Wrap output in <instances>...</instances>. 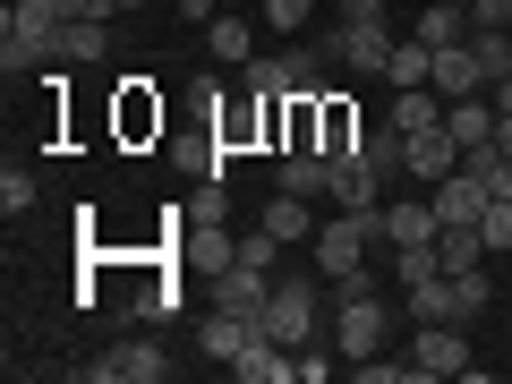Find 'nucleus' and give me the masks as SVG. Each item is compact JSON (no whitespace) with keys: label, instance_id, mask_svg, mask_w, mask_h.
Here are the masks:
<instances>
[{"label":"nucleus","instance_id":"f257e3e1","mask_svg":"<svg viewBox=\"0 0 512 384\" xmlns=\"http://www.w3.org/2000/svg\"><path fill=\"white\" fill-rule=\"evenodd\" d=\"M376 239H384V205H342L333 222H316V274L325 282L367 274V248Z\"/></svg>","mask_w":512,"mask_h":384},{"label":"nucleus","instance_id":"f03ea898","mask_svg":"<svg viewBox=\"0 0 512 384\" xmlns=\"http://www.w3.org/2000/svg\"><path fill=\"white\" fill-rule=\"evenodd\" d=\"M333 291H342V299H333V350H342V359H376L384 333H393V308L367 291V274L333 282Z\"/></svg>","mask_w":512,"mask_h":384},{"label":"nucleus","instance_id":"7ed1b4c3","mask_svg":"<svg viewBox=\"0 0 512 384\" xmlns=\"http://www.w3.org/2000/svg\"><path fill=\"white\" fill-rule=\"evenodd\" d=\"M52 43H60V18L43 9V0H9V9H0V60H9V77H18V69H43Z\"/></svg>","mask_w":512,"mask_h":384},{"label":"nucleus","instance_id":"20e7f679","mask_svg":"<svg viewBox=\"0 0 512 384\" xmlns=\"http://www.w3.org/2000/svg\"><path fill=\"white\" fill-rule=\"evenodd\" d=\"M86 376L94 384H163L171 359H163V342H111L103 359H86Z\"/></svg>","mask_w":512,"mask_h":384},{"label":"nucleus","instance_id":"39448f33","mask_svg":"<svg viewBox=\"0 0 512 384\" xmlns=\"http://www.w3.org/2000/svg\"><path fill=\"white\" fill-rule=\"evenodd\" d=\"M256 325L274 333L282 350L316 342V291H299V282H274V299H265V316H256Z\"/></svg>","mask_w":512,"mask_h":384},{"label":"nucleus","instance_id":"423d86ee","mask_svg":"<svg viewBox=\"0 0 512 384\" xmlns=\"http://www.w3.org/2000/svg\"><path fill=\"white\" fill-rule=\"evenodd\" d=\"M410 367H419V384L427 376H470V325H419Z\"/></svg>","mask_w":512,"mask_h":384},{"label":"nucleus","instance_id":"0eeeda50","mask_svg":"<svg viewBox=\"0 0 512 384\" xmlns=\"http://www.w3.org/2000/svg\"><path fill=\"white\" fill-rule=\"evenodd\" d=\"M402 171H410V180H419V188H436V180H453V171H461V137H453V128H419V137H410V154H402Z\"/></svg>","mask_w":512,"mask_h":384},{"label":"nucleus","instance_id":"6e6552de","mask_svg":"<svg viewBox=\"0 0 512 384\" xmlns=\"http://www.w3.org/2000/svg\"><path fill=\"white\" fill-rule=\"evenodd\" d=\"M342 60L359 77H384V60H393V26H384V18H342Z\"/></svg>","mask_w":512,"mask_h":384},{"label":"nucleus","instance_id":"1a4fd4ad","mask_svg":"<svg viewBox=\"0 0 512 384\" xmlns=\"http://www.w3.org/2000/svg\"><path fill=\"white\" fill-rule=\"evenodd\" d=\"M265 299H274V274H256V265H222V274H214V308L265 316Z\"/></svg>","mask_w":512,"mask_h":384},{"label":"nucleus","instance_id":"9d476101","mask_svg":"<svg viewBox=\"0 0 512 384\" xmlns=\"http://www.w3.org/2000/svg\"><path fill=\"white\" fill-rule=\"evenodd\" d=\"M384 197V171L367 163V137L350 154H333V205H376Z\"/></svg>","mask_w":512,"mask_h":384},{"label":"nucleus","instance_id":"9b49d317","mask_svg":"<svg viewBox=\"0 0 512 384\" xmlns=\"http://www.w3.org/2000/svg\"><path fill=\"white\" fill-rule=\"evenodd\" d=\"M444 222H436V197H402V205H384V248H419V239H436Z\"/></svg>","mask_w":512,"mask_h":384},{"label":"nucleus","instance_id":"f8f14e48","mask_svg":"<svg viewBox=\"0 0 512 384\" xmlns=\"http://www.w3.org/2000/svg\"><path fill=\"white\" fill-rule=\"evenodd\" d=\"M478 18H470V0H427L419 9V43L427 52H453V43H470Z\"/></svg>","mask_w":512,"mask_h":384},{"label":"nucleus","instance_id":"ddd939ff","mask_svg":"<svg viewBox=\"0 0 512 384\" xmlns=\"http://www.w3.org/2000/svg\"><path fill=\"white\" fill-rule=\"evenodd\" d=\"M427 86H436L444 103H461V94H487V69H478V52H470V43H453V52H436Z\"/></svg>","mask_w":512,"mask_h":384},{"label":"nucleus","instance_id":"4468645a","mask_svg":"<svg viewBox=\"0 0 512 384\" xmlns=\"http://www.w3.org/2000/svg\"><path fill=\"white\" fill-rule=\"evenodd\" d=\"M427 197H436V222H478L487 214V180H478V171H453V180H436Z\"/></svg>","mask_w":512,"mask_h":384},{"label":"nucleus","instance_id":"2eb2a0df","mask_svg":"<svg viewBox=\"0 0 512 384\" xmlns=\"http://www.w3.org/2000/svg\"><path fill=\"white\" fill-rule=\"evenodd\" d=\"M205 52H214L222 69H248V60H256V26L239 18V9H222V18L205 26Z\"/></svg>","mask_w":512,"mask_h":384},{"label":"nucleus","instance_id":"dca6fc26","mask_svg":"<svg viewBox=\"0 0 512 384\" xmlns=\"http://www.w3.org/2000/svg\"><path fill=\"white\" fill-rule=\"evenodd\" d=\"M197 342H205V359H222V367H231L239 350L256 342V316H231V308H214V316H205V333H197Z\"/></svg>","mask_w":512,"mask_h":384},{"label":"nucleus","instance_id":"f3484780","mask_svg":"<svg viewBox=\"0 0 512 384\" xmlns=\"http://www.w3.org/2000/svg\"><path fill=\"white\" fill-rule=\"evenodd\" d=\"M103 52H111V18H69V26H60V43H52V60H86V69Z\"/></svg>","mask_w":512,"mask_h":384},{"label":"nucleus","instance_id":"a211bd4d","mask_svg":"<svg viewBox=\"0 0 512 384\" xmlns=\"http://www.w3.org/2000/svg\"><path fill=\"white\" fill-rule=\"evenodd\" d=\"M436 256H444V274H470V265H487V231H478V222H444Z\"/></svg>","mask_w":512,"mask_h":384},{"label":"nucleus","instance_id":"6ab92c4d","mask_svg":"<svg viewBox=\"0 0 512 384\" xmlns=\"http://www.w3.org/2000/svg\"><path fill=\"white\" fill-rule=\"evenodd\" d=\"M384 120L402 128V137H419V128H436V120H444V94H436V86H402Z\"/></svg>","mask_w":512,"mask_h":384},{"label":"nucleus","instance_id":"aec40b11","mask_svg":"<svg viewBox=\"0 0 512 384\" xmlns=\"http://www.w3.org/2000/svg\"><path fill=\"white\" fill-rule=\"evenodd\" d=\"M359 137H367V128H359L350 103H316V146H325V154H350Z\"/></svg>","mask_w":512,"mask_h":384},{"label":"nucleus","instance_id":"412c9836","mask_svg":"<svg viewBox=\"0 0 512 384\" xmlns=\"http://www.w3.org/2000/svg\"><path fill=\"white\" fill-rule=\"evenodd\" d=\"M427 69H436V52L410 35V43H393V60H384V86H393V94H402V86H427Z\"/></svg>","mask_w":512,"mask_h":384},{"label":"nucleus","instance_id":"4be33fe9","mask_svg":"<svg viewBox=\"0 0 512 384\" xmlns=\"http://www.w3.org/2000/svg\"><path fill=\"white\" fill-rule=\"evenodd\" d=\"M265 231H274L282 248H291V239H316V222H308V197H291V188H282V197L265 205Z\"/></svg>","mask_w":512,"mask_h":384},{"label":"nucleus","instance_id":"5701e85b","mask_svg":"<svg viewBox=\"0 0 512 384\" xmlns=\"http://www.w3.org/2000/svg\"><path fill=\"white\" fill-rule=\"evenodd\" d=\"M487 299H495L487 265H470V274H453V325H478V316H487Z\"/></svg>","mask_w":512,"mask_h":384},{"label":"nucleus","instance_id":"b1692460","mask_svg":"<svg viewBox=\"0 0 512 384\" xmlns=\"http://www.w3.org/2000/svg\"><path fill=\"white\" fill-rule=\"evenodd\" d=\"M470 52H478V69H487V86H495V77H512V26H478Z\"/></svg>","mask_w":512,"mask_h":384},{"label":"nucleus","instance_id":"393cba45","mask_svg":"<svg viewBox=\"0 0 512 384\" xmlns=\"http://www.w3.org/2000/svg\"><path fill=\"white\" fill-rule=\"evenodd\" d=\"M350 376L359 384H419V367L410 359H350Z\"/></svg>","mask_w":512,"mask_h":384},{"label":"nucleus","instance_id":"a878e982","mask_svg":"<svg viewBox=\"0 0 512 384\" xmlns=\"http://www.w3.org/2000/svg\"><path fill=\"white\" fill-rule=\"evenodd\" d=\"M265 9V26H282V35H308V18H316V0H256Z\"/></svg>","mask_w":512,"mask_h":384},{"label":"nucleus","instance_id":"bb28decb","mask_svg":"<svg viewBox=\"0 0 512 384\" xmlns=\"http://www.w3.org/2000/svg\"><path fill=\"white\" fill-rule=\"evenodd\" d=\"M274 256H282V239L256 222V231H239V265H256V274H274Z\"/></svg>","mask_w":512,"mask_h":384},{"label":"nucleus","instance_id":"cd10ccee","mask_svg":"<svg viewBox=\"0 0 512 384\" xmlns=\"http://www.w3.org/2000/svg\"><path fill=\"white\" fill-rule=\"evenodd\" d=\"M478 231H487V256H512V205H504V197H487Z\"/></svg>","mask_w":512,"mask_h":384},{"label":"nucleus","instance_id":"c85d7f7f","mask_svg":"<svg viewBox=\"0 0 512 384\" xmlns=\"http://www.w3.org/2000/svg\"><path fill=\"white\" fill-rule=\"evenodd\" d=\"M0 205H9V222H18L26 205H35V171H18V163L0 171Z\"/></svg>","mask_w":512,"mask_h":384},{"label":"nucleus","instance_id":"c756f323","mask_svg":"<svg viewBox=\"0 0 512 384\" xmlns=\"http://www.w3.org/2000/svg\"><path fill=\"white\" fill-rule=\"evenodd\" d=\"M325 376H333V359L316 342H299V384H325Z\"/></svg>","mask_w":512,"mask_h":384},{"label":"nucleus","instance_id":"7c9ffc66","mask_svg":"<svg viewBox=\"0 0 512 384\" xmlns=\"http://www.w3.org/2000/svg\"><path fill=\"white\" fill-rule=\"evenodd\" d=\"M470 18L478 26H512V0H470Z\"/></svg>","mask_w":512,"mask_h":384},{"label":"nucleus","instance_id":"2f4dec72","mask_svg":"<svg viewBox=\"0 0 512 384\" xmlns=\"http://www.w3.org/2000/svg\"><path fill=\"white\" fill-rule=\"evenodd\" d=\"M487 103H495V120H512V77H495V86H487Z\"/></svg>","mask_w":512,"mask_h":384},{"label":"nucleus","instance_id":"473e14b6","mask_svg":"<svg viewBox=\"0 0 512 384\" xmlns=\"http://www.w3.org/2000/svg\"><path fill=\"white\" fill-rule=\"evenodd\" d=\"M495 154H504V163H512V120H495Z\"/></svg>","mask_w":512,"mask_h":384},{"label":"nucleus","instance_id":"72a5a7b5","mask_svg":"<svg viewBox=\"0 0 512 384\" xmlns=\"http://www.w3.org/2000/svg\"><path fill=\"white\" fill-rule=\"evenodd\" d=\"M111 9H120V18H128V9H146V0H111Z\"/></svg>","mask_w":512,"mask_h":384},{"label":"nucleus","instance_id":"f704fd0d","mask_svg":"<svg viewBox=\"0 0 512 384\" xmlns=\"http://www.w3.org/2000/svg\"><path fill=\"white\" fill-rule=\"evenodd\" d=\"M214 9H239V0H214Z\"/></svg>","mask_w":512,"mask_h":384}]
</instances>
